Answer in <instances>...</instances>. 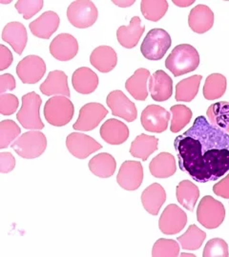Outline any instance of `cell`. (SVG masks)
<instances>
[{
	"mask_svg": "<svg viewBox=\"0 0 229 257\" xmlns=\"http://www.w3.org/2000/svg\"><path fill=\"white\" fill-rule=\"evenodd\" d=\"M174 148L180 169L197 182L216 181L229 171V135L202 115L176 138Z\"/></svg>",
	"mask_w": 229,
	"mask_h": 257,
	"instance_id": "cell-1",
	"label": "cell"
},
{
	"mask_svg": "<svg viewBox=\"0 0 229 257\" xmlns=\"http://www.w3.org/2000/svg\"><path fill=\"white\" fill-rule=\"evenodd\" d=\"M199 53L189 44H181L175 47L165 60V67L175 76L191 73L199 67Z\"/></svg>",
	"mask_w": 229,
	"mask_h": 257,
	"instance_id": "cell-2",
	"label": "cell"
},
{
	"mask_svg": "<svg viewBox=\"0 0 229 257\" xmlns=\"http://www.w3.org/2000/svg\"><path fill=\"white\" fill-rule=\"evenodd\" d=\"M172 40L169 34L164 29H153L148 32L143 39L140 52L148 60H161L171 46Z\"/></svg>",
	"mask_w": 229,
	"mask_h": 257,
	"instance_id": "cell-3",
	"label": "cell"
},
{
	"mask_svg": "<svg viewBox=\"0 0 229 257\" xmlns=\"http://www.w3.org/2000/svg\"><path fill=\"white\" fill-rule=\"evenodd\" d=\"M41 103L42 99L37 92H29L22 96V106L17 114V118L23 128L28 130L44 128L39 112Z\"/></svg>",
	"mask_w": 229,
	"mask_h": 257,
	"instance_id": "cell-4",
	"label": "cell"
},
{
	"mask_svg": "<svg viewBox=\"0 0 229 257\" xmlns=\"http://www.w3.org/2000/svg\"><path fill=\"white\" fill-rule=\"evenodd\" d=\"M74 113L72 101L66 96H54L46 102L44 116L49 124L55 127L67 125Z\"/></svg>",
	"mask_w": 229,
	"mask_h": 257,
	"instance_id": "cell-5",
	"label": "cell"
},
{
	"mask_svg": "<svg viewBox=\"0 0 229 257\" xmlns=\"http://www.w3.org/2000/svg\"><path fill=\"white\" fill-rule=\"evenodd\" d=\"M11 147L19 156L26 159H33L41 156L45 152L47 139L42 133L31 131L15 140Z\"/></svg>",
	"mask_w": 229,
	"mask_h": 257,
	"instance_id": "cell-6",
	"label": "cell"
},
{
	"mask_svg": "<svg viewBox=\"0 0 229 257\" xmlns=\"http://www.w3.org/2000/svg\"><path fill=\"white\" fill-rule=\"evenodd\" d=\"M225 209L222 203L210 195L202 197L197 210V219L206 229L218 228L224 220Z\"/></svg>",
	"mask_w": 229,
	"mask_h": 257,
	"instance_id": "cell-7",
	"label": "cell"
},
{
	"mask_svg": "<svg viewBox=\"0 0 229 257\" xmlns=\"http://www.w3.org/2000/svg\"><path fill=\"white\" fill-rule=\"evenodd\" d=\"M99 12L95 4L89 0L73 1L67 9L69 22L79 29L93 26L98 19Z\"/></svg>",
	"mask_w": 229,
	"mask_h": 257,
	"instance_id": "cell-8",
	"label": "cell"
},
{
	"mask_svg": "<svg viewBox=\"0 0 229 257\" xmlns=\"http://www.w3.org/2000/svg\"><path fill=\"white\" fill-rule=\"evenodd\" d=\"M108 114L107 109L100 103H88L80 110V116L73 125V130L90 132L97 128Z\"/></svg>",
	"mask_w": 229,
	"mask_h": 257,
	"instance_id": "cell-9",
	"label": "cell"
},
{
	"mask_svg": "<svg viewBox=\"0 0 229 257\" xmlns=\"http://www.w3.org/2000/svg\"><path fill=\"white\" fill-rule=\"evenodd\" d=\"M44 60L37 55H28L24 57L17 67L19 79L25 84H36L45 74Z\"/></svg>",
	"mask_w": 229,
	"mask_h": 257,
	"instance_id": "cell-10",
	"label": "cell"
},
{
	"mask_svg": "<svg viewBox=\"0 0 229 257\" xmlns=\"http://www.w3.org/2000/svg\"><path fill=\"white\" fill-rule=\"evenodd\" d=\"M187 223V215L177 205L170 204L165 209L159 220V228L165 234L173 235L183 230Z\"/></svg>",
	"mask_w": 229,
	"mask_h": 257,
	"instance_id": "cell-11",
	"label": "cell"
},
{
	"mask_svg": "<svg viewBox=\"0 0 229 257\" xmlns=\"http://www.w3.org/2000/svg\"><path fill=\"white\" fill-rule=\"evenodd\" d=\"M171 113L159 105H149L141 112L142 127L151 133H164L168 128Z\"/></svg>",
	"mask_w": 229,
	"mask_h": 257,
	"instance_id": "cell-12",
	"label": "cell"
},
{
	"mask_svg": "<svg viewBox=\"0 0 229 257\" xmlns=\"http://www.w3.org/2000/svg\"><path fill=\"white\" fill-rule=\"evenodd\" d=\"M107 106L112 110V114L128 122L135 121L137 116L136 105L130 101L128 97L121 91L111 92L106 98Z\"/></svg>",
	"mask_w": 229,
	"mask_h": 257,
	"instance_id": "cell-13",
	"label": "cell"
},
{
	"mask_svg": "<svg viewBox=\"0 0 229 257\" xmlns=\"http://www.w3.org/2000/svg\"><path fill=\"white\" fill-rule=\"evenodd\" d=\"M66 147L74 157L85 159L102 146L94 138L81 133H72L66 138Z\"/></svg>",
	"mask_w": 229,
	"mask_h": 257,
	"instance_id": "cell-14",
	"label": "cell"
},
{
	"mask_svg": "<svg viewBox=\"0 0 229 257\" xmlns=\"http://www.w3.org/2000/svg\"><path fill=\"white\" fill-rule=\"evenodd\" d=\"M143 180V168L138 161H125L119 169L117 182L126 191H135Z\"/></svg>",
	"mask_w": 229,
	"mask_h": 257,
	"instance_id": "cell-15",
	"label": "cell"
},
{
	"mask_svg": "<svg viewBox=\"0 0 229 257\" xmlns=\"http://www.w3.org/2000/svg\"><path fill=\"white\" fill-rule=\"evenodd\" d=\"M79 52L77 39L69 34H60L54 38L50 45V53L59 61L73 59Z\"/></svg>",
	"mask_w": 229,
	"mask_h": 257,
	"instance_id": "cell-16",
	"label": "cell"
},
{
	"mask_svg": "<svg viewBox=\"0 0 229 257\" xmlns=\"http://www.w3.org/2000/svg\"><path fill=\"white\" fill-rule=\"evenodd\" d=\"M148 88L155 101H165L172 96L173 81L165 71L159 70L150 77Z\"/></svg>",
	"mask_w": 229,
	"mask_h": 257,
	"instance_id": "cell-17",
	"label": "cell"
},
{
	"mask_svg": "<svg viewBox=\"0 0 229 257\" xmlns=\"http://www.w3.org/2000/svg\"><path fill=\"white\" fill-rule=\"evenodd\" d=\"M40 91L48 96L59 95L70 97L68 77L62 71H53L49 73L45 81L40 85Z\"/></svg>",
	"mask_w": 229,
	"mask_h": 257,
	"instance_id": "cell-18",
	"label": "cell"
},
{
	"mask_svg": "<svg viewBox=\"0 0 229 257\" xmlns=\"http://www.w3.org/2000/svg\"><path fill=\"white\" fill-rule=\"evenodd\" d=\"M59 17L52 11L45 12L38 19L30 23V30L35 37L49 39L59 26Z\"/></svg>",
	"mask_w": 229,
	"mask_h": 257,
	"instance_id": "cell-19",
	"label": "cell"
},
{
	"mask_svg": "<svg viewBox=\"0 0 229 257\" xmlns=\"http://www.w3.org/2000/svg\"><path fill=\"white\" fill-rule=\"evenodd\" d=\"M215 17L212 10L202 4L194 7L188 17V25L193 32L204 34L210 30L214 24Z\"/></svg>",
	"mask_w": 229,
	"mask_h": 257,
	"instance_id": "cell-20",
	"label": "cell"
},
{
	"mask_svg": "<svg viewBox=\"0 0 229 257\" xmlns=\"http://www.w3.org/2000/svg\"><path fill=\"white\" fill-rule=\"evenodd\" d=\"M145 31V27L141 24L138 17L131 19L128 26H120L117 31V38L119 44L126 49L136 47Z\"/></svg>",
	"mask_w": 229,
	"mask_h": 257,
	"instance_id": "cell-21",
	"label": "cell"
},
{
	"mask_svg": "<svg viewBox=\"0 0 229 257\" xmlns=\"http://www.w3.org/2000/svg\"><path fill=\"white\" fill-rule=\"evenodd\" d=\"M2 39L9 43L16 53L21 55L27 44L26 28L20 22H10L3 29Z\"/></svg>",
	"mask_w": 229,
	"mask_h": 257,
	"instance_id": "cell-22",
	"label": "cell"
},
{
	"mask_svg": "<svg viewBox=\"0 0 229 257\" xmlns=\"http://www.w3.org/2000/svg\"><path fill=\"white\" fill-rule=\"evenodd\" d=\"M101 137L111 145H120L129 138V128L123 122L111 118L101 126Z\"/></svg>",
	"mask_w": 229,
	"mask_h": 257,
	"instance_id": "cell-23",
	"label": "cell"
},
{
	"mask_svg": "<svg viewBox=\"0 0 229 257\" xmlns=\"http://www.w3.org/2000/svg\"><path fill=\"white\" fill-rule=\"evenodd\" d=\"M166 200V193L162 185L154 183L147 187L141 193L143 208L152 215H158Z\"/></svg>",
	"mask_w": 229,
	"mask_h": 257,
	"instance_id": "cell-24",
	"label": "cell"
},
{
	"mask_svg": "<svg viewBox=\"0 0 229 257\" xmlns=\"http://www.w3.org/2000/svg\"><path fill=\"white\" fill-rule=\"evenodd\" d=\"M90 62L101 73H109L117 66L118 55L111 47H98L92 52Z\"/></svg>",
	"mask_w": 229,
	"mask_h": 257,
	"instance_id": "cell-25",
	"label": "cell"
},
{
	"mask_svg": "<svg viewBox=\"0 0 229 257\" xmlns=\"http://www.w3.org/2000/svg\"><path fill=\"white\" fill-rule=\"evenodd\" d=\"M150 79V72L147 69H137L134 74L127 79L125 88L129 93L139 101H144L148 97L147 84Z\"/></svg>",
	"mask_w": 229,
	"mask_h": 257,
	"instance_id": "cell-26",
	"label": "cell"
},
{
	"mask_svg": "<svg viewBox=\"0 0 229 257\" xmlns=\"http://www.w3.org/2000/svg\"><path fill=\"white\" fill-rule=\"evenodd\" d=\"M73 89L82 94L95 92L99 86V77L95 72L87 67H82L74 71L72 76Z\"/></svg>",
	"mask_w": 229,
	"mask_h": 257,
	"instance_id": "cell-27",
	"label": "cell"
},
{
	"mask_svg": "<svg viewBox=\"0 0 229 257\" xmlns=\"http://www.w3.org/2000/svg\"><path fill=\"white\" fill-rule=\"evenodd\" d=\"M150 173L157 178H167L174 175L177 170L174 156L169 153H161L149 164Z\"/></svg>",
	"mask_w": 229,
	"mask_h": 257,
	"instance_id": "cell-28",
	"label": "cell"
},
{
	"mask_svg": "<svg viewBox=\"0 0 229 257\" xmlns=\"http://www.w3.org/2000/svg\"><path fill=\"white\" fill-rule=\"evenodd\" d=\"M89 169L96 176L101 178H108L115 174L117 162L110 154L102 153L97 155L89 161Z\"/></svg>",
	"mask_w": 229,
	"mask_h": 257,
	"instance_id": "cell-29",
	"label": "cell"
},
{
	"mask_svg": "<svg viewBox=\"0 0 229 257\" xmlns=\"http://www.w3.org/2000/svg\"><path fill=\"white\" fill-rule=\"evenodd\" d=\"M159 139L141 134L135 138L130 147V154L134 157L140 158L142 161H146L148 157L158 150Z\"/></svg>",
	"mask_w": 229,
	"mask_h": 257,
	"instance_id": "cell-30",
	"label": "cell"
},
{
	"mask_svg": "<svg viewBox=\"0 0 229 257\" xmlns=\"http://www.w3.org/2000/svg\"><path fill=\"white\" fill-rule=\"evenodd\" d=\"M177 199L179 203L188 211H194L195 205L200 196V190L189 180H183L177 186Z\"/></svg>",
	"mask_w": 229,
	"mask_h": 257,
	"instance_id": "cell-31",
	"label": "cell"
},
{
	"mask_svg": "<svg viewBox=\"0 0 229 257\" xmlns=\"http://www.w3.org/2000/svg\"><path fill=\"white\" fill-rule=\"evenodd\" d=\"M202 79L201 74H196L178 83L176 86V100L179 102L192 101L199 92Z\"/></svg>",
	"mask_w": 229,
	"mask_h": 257,
	"instance_id": "cell-32",
	"label": "cell"
},
{
	"mask_svg": "<svg viewBox=\"0 0 229 257\" xmlns=\"http://www.w3.org/2000/svg\"><path fill=\"white\" fill-rule=\"evenodd\" d=\"M206 115L216 128L229 134V102H217L208 108Z\"/></svg>",
	"mask_w": 229,
	"mask_h": 257,
	"instance_id": "cell-33",
	"label": "cell"
},
{
	"mask_svg": "<svg viewBox=\"0 0 229 257\" xmlns=\"http://www.w3.org/2000/svg\"><path fill=\"white\" fill-rule=\"evenodd\" d=\"M226 91V78L220 74H212L206 78L203 86V96L207 100L221 97Z\"/></svg>",
	"mask_w": 229,
	"mask_h": 257,
	"instance_id": "cell-34",
	"label": "cell"
},
{
	"mask_svg": "<svg viewBox=\"0 0 229 257\" xmlns=\"http://www.w3.org/2000/svg\"><path fill=\"white\" fill-rule=\"evenodd\" d=\"M206 238V233L199 229L196 225H190L188 230L183 235L178 237V242L182 248L186 250H195L202 247L203 241Z\"/></svg>",
	"mask_w": 229,
	"mask_h": 257,
	"instance_id": "cell-35",
	"label": "cell"
},
{
	"mask_svg": "<svg viewBox=\"0 0 229 257\" xmlns=\"http://www.w3.org/2000/svg\"><path fill=\"white\" fill-rule=\"evenodd\" d=\"M140 10L147 20L157 22L165 17L168 2L166 0H143L140 3Z\"/></svg>",
	"mask_w": 229,
	"mask_h": 257,
	"instance_id": "cell-36",
	"label": "cell"
},
{
	"mask_svg": "<svg viewBox=\"0 0 229 257\" xmlns=\"http://www.w3.org/2000/svg\"><path fill=\"white\" fill-rule=\"evenodd\" d=\"M172 114L170 130L172 133H179L183 130L192 118L193 112L184 105H175L170 109Z\"/></svg>",
	"mask_w": 229,
	"mask_h": 257,
	"instance_id": "cell-37",
	"label": "cell"
},
{
	"mask_svg": "<svg viewBox=\"0 0 229 257\" xmlns=\"http://www.w3.org/2000/svg\"><path fill=\"white\" fill-rule=\"evenodd\" d=\"M21 130L13 120H3L0 123V149H5L19 137Z\"/></svg>",
	"mask_w": 229,
	"mask_h": 257,
	"instance_id": "cell-38",
	"label": "cell"
},
{
	"mask_svg": "<svg viewBox=\"0 0 229 257\" xmlns=\"http://www.w3.org/2000/svg\"><path fill=\"white\" fill-rule=\"evenodd\" d=\"M180 254V246L172 239H159L153 246L152 256L176 257Z\"/></svg>",
	"mask_w": 229,
	"mask_h": 257,
	"instance_id": "cell-39",
	"label": "cell"
},
{
	"mask_svg": "<svg viewBox=\"0 0 229 257\" xmlns=\"http://www.w3.org/2000/svg\"><path fill=\"white\" fill-rule=\"evenodd\" d=\"M202 255L204 257H227L228 245L221 238L211 239L206 243Z\"/></svg>",
	"mask_w": 229,
	"mask_h": 257,
	"instance_id": "cell-40",
	"label": "cell"
},
{
	"mask_svg": "<svg viewBox=\"0 0 229 257\" xmlns=\"http://www.w3.org/2000/svg\"><path fill=\"white\" fill-rule=\"evenodd\" d=\"M43 7L42 0H19L16 3V9L25 19H30Z\"/></svg>",
	"mask_w": 229,
	"mask_h": 257,
	"instance_id": "cell-41",
	"label": "cell"
},
{
	"mask_svg": "<svg viewBox=\"0 0 229 257\" xmlns=\"http://www.w3.org/2000/svg\"><path fill=\"white\" fill-rule=\"evenodd\" d=\"M19 106L18 97L12 93H4L0 95V112L2 115H12Z\"/></svg>",
	"mask_w": 229,
	"mask_h": 257,
	"instance_id": "cell-42",
	"label": "cell"
},
{
	"mask_svg": "<svg viewBox=\"0 0 229 257\" xmlns=\"http://www.w3.org/2000/svg\"><path fill=\"white\" fill-rule=\"evenodd\" d=\"M16 159L11 153L0 154V172L2 174H8L16 167Z\"/></svg>",
	"mask_w": 229,
	"mask_h": 257,
	"instance_id": "cell-43",
	"label": "cell"
},
{
	"mask_svg": "<svg viewBox=\"0 0 229 257\" xmlns=\"http://www.w3.org/2000/svg\"><path fill=\"white\" fill-rule=\"evenodd\" d=\"M17 87L15 77L11 74L0 75V94H4L8 91H13Z\"/></svg>",
	"mask_w": 229,
	"mask_h": 257,
	"instance_id": "cell-44",
	"label": "cell"
},
{
	"mask_svg": "<svg viewBox=\"0 0 229 257\" xmlns=\"http://www.w3.org/2000/svg\"><path fill=\"white\" fill-rule=\"evenodd\" d=\"M213 192L224 199H229V174L220 182L214 185Z\"/></svg>",
	"mask_w": 229,
	"mask_h": 257,
	"instance_id": "cell-45",
	"label": "cell"
},
{
	"mask_svg": "<svg viewBox=\"0 0 229 257\" xmlns=\"http://www.w3.org/2000/svg\"><path fill=\"white\" fill-rule=\"evenodd\" d=\"M13 63V55L9 49L0 45V71L6 70Z\"/></svg>",
	"mask_w": 229,
	"mask_h": 257,
	"instance_id": "cell-46",
	"label": "cell"
},
{
	"mask_svg": "<svg viewBox=\"0 0 229 257\" xmlns=\"http://www.w3.org/2000/svg\"><path fill=\"white\" fill-rule=\"evenodd\" d=\"M195 1L194 0H174L173 3L175 5H178L179 7H182V8H185V7H188L189 5H192Z\"/></svg>",
	"mask_w": 229,
	"mask_h": 257,
	"instance_id": "cell-47",
	"label": "cell"
},
{
	"mask_svg": "<svg viewBox=\"0 0 229 257\" xmlns=\"http://www.w3.org/2000/svg\"><path fill=\"white\" fill-rule=\"evenodd\" d=\"M113 3L119 5V7L126 8V7L133 5L135 3V1H113Z\"/></svg>",
	"mask_w": 229,
	"mask_h": 257,
	"instance_id": "cell-48",
	"label": "cell"
},
{
	"mask_svg": "<svg viewBox=\"0 0 229 257\" xmlns=\"http://www.w3.org/2000/svg\"><path fill=\"white\" fill-rule=\"evenodd\" d=\"M181 256H193V257H195V254H192V253H188V254H187V253H182V254H181Z\"/></svg>",
	"mask_w": 229,
	"mask_h": 257,
	"instance_id": "cell-49",
	"label": "cell"
}]
</instances>
